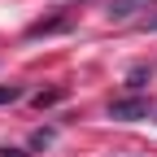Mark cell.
I'll return each instance as SVG.
<instances>
[{"instance_id": "6da1fadb", "label": "cell", "mask_w": 157, "mask_h": 157, "mask_svg": "<svg viewBox=\"0 0 157 157\" xmlns=\"http://www.w3.org/2000/svg\"><path fill=\"white\" fill-rule=\"evenodd\" d=\"M109 118H118V122H135V118H148V101H144V96H127V101H113V105H109Z\"/></svg>"}, {"instance_id": "7a4b0ae2", "label": "cell", "mask_w": 157, "mask_h": 157, "mask_svg": "<svg viewBox=\"0 0 157 157\" xmlns=\"http://www.w3.org/2000/svg\"><path fill=\"white\" fill-rule=\"evenodd\" d=\"M140 9H144V0H105V13L109 17H131Z\"/></svg>"}, {"instance_id": "3957f363", "label": "cell", "mask_w": 157, "mask_h": 157, "mask_svg": "<svg viewBox=\"0 0 157 157\" xmlns=\"http://www.w3.org/2000/svg\"><path fill=\"white\" fill-rule=\"evenodd\" d=\"M13 101H22V87H17V83L0 87V105H13Z\"/></svg>"}, {"instance_id": "277c9868", "label": "cell", "mask_w": 157, "mask_h": 157, "mask_svg": "<svg viewBox=\"0 0 157 157\" xmlns=\"http://www.w3.org/2000/svg\"><path fill=\"white\" fill-rule=\"evenodd\" d=\"M57 101H61V92H39V96H35V109H48V105H57Z\"/></svg>"}, {"instance_id": "5b68a950", "label": "cell", "mask_w": 157, "mask_h": 157, "mask_svg": "<svg viewBox=\"0 0 157 157\" xmlns=\"http://www.w3.org/2000/svg\"><path fill=\"white\" fill-rule=\"evenodd\" d=\"M31 144H35V148H44V144H52V131H35V135H31Z\"/></svg>"}, {"instance_id": "8992f818", "label": "cell", "mask_w": 157, "mask_h": 157, "mask_svg": "<svg viewBox=\"0 0 157 157\" xmlns=\"http://www.w3.org/2000/svg\"><path fill=\"white\" fill-rule=\"evenodd\" d=\"M0 157H26L22 148H0Z\"/></svg>"}, {"instance_id": "52a82bcc", "label": "cell", "mask_w": 157, "mask_h": 157, "mask_svg": "<svg viewBox=\"0 0 157 157\" xmlns=\"http://www.w3.org/2000/svg\"><path fill=\"white\" fill-rule=\"evenodd\" d=\"M144 26H148V31H157V17H148V22H144Z\"/></svg>"}]
</instances>
